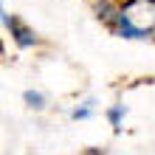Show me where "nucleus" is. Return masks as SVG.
<instances>
[{
  "instance_id": "nucleus-1",
  "label": "nucleus",
  "mask_w": 155,
  "mask_h": 155,
  "mask_svg": "<svg viewBox=\"0 0 155 155\" xmlns=\"http://www.w3.org/2000/svg\"><path fill=\"white\" fill-rule=\"evenodd\" d=\"M110 34L121 40H155V0H118Z\"/></svg>"
},
{
  "instance_id": "nucleus-2",
  "label": "nucleus",
  "mask_w": 155,
  "mask_h": 155,
  "mask_svg": "<svg viewBox=\"0 0 155 155\" xmlns=\"http://www.w3.org/2000/svg\"><path fill=\"white\" fill-rule=\"evenodd\" d=\"M3 14V28L8 31V37H12V42L17 45V48H23V51H28V48H37L40 45V37H37V31L31 28L28 23L23 20V17H17L12 12H0Z\"/></svg>"
},
{
  "instance_id": "nucleus-3",
  "label": "nucleus",
  "mask_w": 155,
  "mask_h": 155,
  "mask_svg": "<svg viewBox=\"0 0 155 155\" xmlns=\"http://www.w3.org/2000/svg\"><path fill=\"white\" fill-rule=\"evenodd\" d=\"M93 14H96V20L110 31L116 17H118V3L116 0H93Z\"/></svg>"
},
{
  "instance_id": "nucleus-4",
  "label": "nucleus",
  "mask_w": 155,
  "mask_h": 155,
  "mask_svg": "<svg viewBox=\"0 0 155 155\" xmlns=\"http://www.w3.org/2000/svg\"><path fill=\"white\" fill-rule=\"evenodd\" d=\"M104 116H107V121H110L113 133H121V130H124V118H127V107H124L121 102L110 104V107H107V110H104Z\"/></svg>"
},
{
  "instance_id": "nucleus-5",
  "label": "nucleus",
  "mask_w": 155,
  "mask_h": 155,
  "mask_svg": "<svg viewBox=\"0 0 155 155\" xmlns=\"http://www.w3.org/2000/svg\"><path fill=\"white\" fill-rule=\"evenodd\" d=\"M23 104L28 107V110H45L48 107V96L42 93V90H34V87H28V90H23Z\"/></svg>"
},
{
  "instance_id": "nucleus-6",
  "label": "nucleus",
  "mask_w": 155,
  "mask_h": 155,
  "mask_svg": "<svg viewBox=\"0 0 155 155\" xmlns=\"http://www.w3.org/2000/svg\"><path fill=\"white\" fill-rule=\"evenodd\" d=\"M93 116H96V99H85L71 110V121H87Z\"/></svg>"
}]
</instances>
